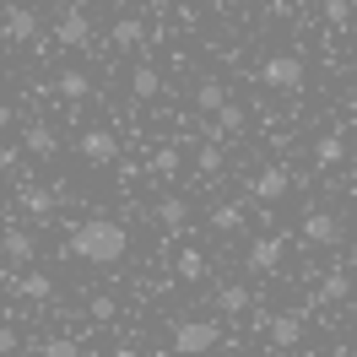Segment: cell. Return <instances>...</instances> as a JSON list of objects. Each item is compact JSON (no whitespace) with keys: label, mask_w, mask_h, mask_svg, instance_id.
<instances>
[{"label":"cell","mask_w":357,"mask_h":357,"mask_svg":"<svg viewBox=\"0 0 357 357\" xmlns=\"http://www.w3.org/2000/svg\"><path fill=\"white\" fill-rule=\"evenodd\" d=\"M125 249H130V233L114 217H87V222L70 227V238H66V255L82 260V266H119Z\"/></svg>","instance_id":"6da1fadb"},{"label":"cell","mask_w":357,"mask_h":357,"mask_svg":"<svg viewBox=\"0 0 357 357\" xmlns=\"http://www.w3.org/2000/svg\"><path fill=\"white\" fill-rule=\"evenodd\" d=\"M217 341H222L217 319H178L174 325V357H206Z\"/></svg>","instance_id":"7a4b0ae2"},{"label":"cell","mask_w":357,"mask_h":357,"mask_svg":"<svg viewBox=\"0 0 357 357\" xmlns=\"http://www.w3.org/2000/svg\"><path fill=\"white\" fill-rule=\"evenodd\" d=\"M303 54H292V49H282V54H271L266 66H260V82L266 87H276V92H298L303 87Z\"/></svg>","instance_id":"3957f363"},{"label":"cell","mask_w":357,"mask_h":357,"mask_svg":"<svg viewBox=\"0 0 357 357\" xmlns=\"http://www.w3.org/2000/svg\"><path fill=\"white\" fill-rule=\"evenodd\" d=\"M54 38H60V49H87L92 44V17L82 6H66V11L54 17Z\"/></svg>","instance_id":"277c9868"},{"label":"cell","mask_w":357,"mask_h":357,"mask_svg":"<svg viewBox=\"0 0 357 357\" xmlns=\"http://www.w3.org/2000/svg\"><path fill=\"white\" fill-rule=\"evenodd\" d=\"M282 260H287V238H282V233H260V238L249 244V271H255V276H271Z\"/></svg>","instance_id":"5b68a950"},{"label":"cell","mask_w":357,"mask_h":357,"mask_svg":"<svg viewBox=\"0 0 357 357\" xmlns=\"http://www.w3.org/2000/svg\"><path fill=\"white\" fill-rule=\"evenodd\" d=\"M0 33L11 44H33L38 38V11L33 6H0Z\"/></svg>","instance_id":"8992f818"},{"label":"cell","mask_w":357,"mask_h":357,"mask_svg":"<svg viewBox=\"0 0 357 357\" xmlns=\"http://www.w3.org/2000/svg\"><path fill=\"white\" fill-rule=\"evenodd\" d=\"M287 190H292V174H287V168H276V162H271V168H260V174L249 178V195H255V201H260V206L282 201Z\"/></svg>","instance_id":"52a82bcc"},{"label":"cell","mask_w":357,"mask_h":357,"mask_svg":"<svg viewBox=\"0 0 357 357\" xmlns=\"http://www.w3.org/2000/svg\"><path fill=\"white\" fill-rule=\"evenodd\" d=\"M303 331H309V319H303V309H287L271 319V347L276 352H287V347H298L303 341Z\"/></svg>","instance_id":"ba28073f"},{"label":"cell","mask_w":357,"mask_h":357,"mask_svg":"<svg viewBox=\"0 0 357 357\" xmlns=\"http://www.w3.org/2000/svg\"><path fill=\"white\" fill-rule=\"evenodd\" d=\"M76 152L87 157V162H114L119 157V141H114V130H82V141H76Z\"/></svg>","instance_id":"9c48e42d"},{"label":"cell","mask_w":357,"mask_h":357,"mask_svg":"<svg viewBox=\"0 0 357 357\" xmlns=\"http://www.w3.org/2000/svg\"><path fill=\"white\" fill-rule=\"evenodd\" d=\"M303 238H309V244H341V217H335V211H309V217H303Z\"/></svg>","instance_id":"30bf717a"},{"label":"cell","mask_w":357,"mask_h":357,"mask_svg":"<svg viewBox=\"0 0 357 357\" xmlns=\"http://www.w3.org/2000/svg\"><path fill=\"white\" fill-rule=\"evenodd\" d=\"M0 255H6L11 266H27V260L38 255V238H33L27 227H6V233H0Z\"/></svg>","instance_id":"8fae6325"},{"label":"cell","mask_w":357,"mask_h":357,"mask_svg":"<svg viewBox=\"0 0 357 357\" xmlns=\"http://www.w3.org/2000/svg\"><path fill=\"white\" fill-rule=\"evenodd\" d=\"M17 146H22L27 157H44V162H49V157L60 152V135L49 130V125H27V130H22V141H17Z\"/></svg>","instance_id":"7c38bea8"},{"label":"cell","mask_w":357,"mask_h":357,"mask_svg":"<svg viewBox=\"0 0 357 357\" xmlns=\"http://www.w3.org/2000/svg\"><path fill=\"white\" fill-rule=\"evenodd\" d=\"M11 292H17V298H38V303H44V298H54V282H49L44 271H17V276H11Z\"/></svg>","instance_id":"4fadbf2b"},{"label":"cell","mask_w":357,"mask_h":357,"mask_svg":"<svg viewBox=\"0 0 357 357\" xmlns=\"http://www.w3.org/2000/svg\"><path fill=\"white\" fill-rule=\"evenodd\" d=\"M157 222L168 227V233H184V227H190V201H184V195H162V201H157Z\"/></svg>","instance_id":"5bb4252c"},{"label":"cell","mask_w":357,"mask_h":357,"mask_svg":"<svg viewBox=\"0 0 357 357\" xmlns=\"http://www.w3.org/2000/svg\"><path fill=\"white\" fill-rule=\"evenodd\" d=\"M109 44L114 49H141L146 44V22H141V17H119V22L109 27Z\"/></svg>","instance_id":"9a60e30c"},{"label":"cell","mask_w":357,"mask_h":357,"mask_svg":"<svg viewBox=\"0 0 357 357\" xmlns=\"http://www.w3.org/2000/svg\"><path fill=\"white\" fill-rule=\"evenodd\" d=\"M195 109H201V114H222L227 109V87L217 82V76H206L201 87H195Z\"/></svg>","instance_id":"2e32d148"},{"label":"cell","mask_w":357,"mask_h":357,"mask_svg":"<svg viewBox=\"0 0 357 357\" xmlns=\"http://www.w3.org/2000/svg\"><path fill=\"white\" fill-rule=\"evenodd\" d=\"M130 92L141 98V103H152L157 92H162V76H157L152 66H135V70H130Z\"/></svg>","instance_id":"e0dca14e"},{"label":"cell","mask_w":357,"mask_h":357,"mask_svg":"<svg viewBox=\"0 0 357 357\" xmlns=\"http://www.w3.org/2000/svg\"><path fill=\"white\" fill-rule=\"evenodd\" d=\"M341 157H347V141H341V135H319V141H314V168H335Z\"/></svg>","instance_id":"ac0fdd59"},{"label":"cell","mask_w":357,"mask_h":357,"mask_svg":"<svg viewBox=\"0 0 357 357\" xmlns=\"http://www.w3.org/2000/svg\"><path fill=\"white\" fill-rule=\"evenodd\" d=\"M174 276H178V282H201V276H206V255H201V249H178Z\"/></svg>","instance_id":"d6986e66"},{"label":"cell","mask_w":357,"mask_h":357,"mask_svg":"<svg viewBox=\"0 0 357 357\" xmlns=\"http://www.w3.org/2000/svg\"><path fill=\"white\" fill-rule=\"evenodd\" d=\"M54 92H60V98H70V103H82V98L92 92L87 70H60V82H54Z\"/></svg>","instance_id":"ffe728a7"},{"label":"cell","mask_w":357,"mask_h":357,"mask_svg":"<svg viewBox=\"0 0 357 357\" xmlns=\"http://www.w3.org/2000/svg\"><path fill=\"white\" fill-rule=\"evenodd\" d=\"M347 292H352V276H347V271H331V276L319 282V292H314V298H319V303H341Z\"/></svg>","instance_id":"44dd1931"},{"label":"cell","mask_w":357,"mask_h":357,"mask_svg":"<svg viewBox=\"0 0 357 357\" xmlns=\"http://www.w3.org/2000/svg\"><path fill=\"white\" fill-rule=\"evenodd\" d=\"M217 309H222V314H244L249 309V287H238V282L217 287Z\"/></svg>","instance_id":"7402d4cb"},{"label":"cell","mask_w":357,"mask_h":357,"mask_svg":"<svg viewBox=\"0 0 357 357\" xmlns=\"http://www.w3.org/2000/svg\"><path fill=\"white\" fill-rule=\"evenodd\" d=\"M211 227H217V233H233V227H244V206H238V201L217 206V211H211Z\"/></svg>","instance_id":"603a6c76"},{"label":"cell","mask_w":357,"mask_h":357,"mask_svg":"<svg viewBox=\"0 0 357 357\" xmlns=\"http://www.w3.org/2000/svg\"><path fill=\"white\" fill-rule=\"evenodd\" d=\"M22 206L33 211V217H44V211H54V190H38V184H22Z\"/></svg>","instance_id":"cb8c5ba5"},{"label":"cell","mask_w":357,"mask_h":357,"mask_svg":"<svg viewBox=\"0 0 357 357\" xmlns=\"http://www.w3.org/2000/svg\"><path fill=\"white\" fill-rule=\"evenodd\" d=\"M195 174H222V146H201V157H195Z\"/></svg>","instance_id":"d4e9b609"},{"label":"cell","mask_w":357,"mask_h":357,"mask_svg":"<svg viewBox=\"0 0 357 357\" xmlns=\"http://www.w3.org/2000/svg\"><path fill=\"white\" fill-rule=\"evenodd\" d=\"M152 174H162V178H174V174H178V146H162V152L152 157Z\"/></svg>","instance_id":"484cf974"},{"label":"cell","mask_w":357,"mask_h":357,"mask_svg":"<svg viewBox=\"0 0 357 357\" xmlns=\"http://www.w3.org/2000/svg\"><path fill=\"white\" fill-rule=\"evenodd\" d=\"M352 0H325V17H331V22H352Z\"/></svg>","instance_id":"4316f807"},{"label":"cell","mask_w":357,"mask_h":357,"mask_svg":"<svg viewBox=\"0 0 357 357\" xmlns=\"http://www.w3.org/2000/svg\"><path fill=\"white\" fill-rule=\"evenodd\" d=\"M17 157H22L17 141H0V174H11V168H17Z\"/></svg>","instance_id":"83f0119b"},{"label":"cell","mask_w":357,"mask_h":357,"mask_svg":"<svg viewBox=\"0 0 357 357\" xmlns=\"http://www.w3.org/2000/svg\"><path fill=\"white\" fill-rule=\"evenodd\" d=\"M44 357H82L76 341H44Z\"/></svg>","instance_id":"f1b7e54d"},{"label":"cell","mask_w":357,"mask_h":357,"mask_svg":"<svg viewBox=\"0 0 357 357\" xmlns=\"http://www.w3.org/2000/svg\"><path fill=\"white\" fill-rule=\"evenodd\" d=\"M17 347H22V335L11 331V325H0V357H11Z\"/></svg>","instance_id":"f546056e"},{"label":"cell","mask_w":357,"mask_h":357,"mask_svg":"<svg viewBox=\"0 0 357 357\" xmlns=\"http://www.w3.org/2000/svg\"><path fill=\"white\" fill-rule=\"evenodd\" d=\"M87 314H92V319H114V298H92Z\"/></svg>","instance_id":"4dcf8cb0"},{"label":"cell","mask_w":357,"mask_h":357,"mask_svg":"<svg viewBox=\"0 0 357 357\" xmlns=\"http://www.w3.org/2000/svg\"><path fill=\"white\" fill-rule=\"evenodd\" d=\"M11 119H17V109H11V103H0V130H6Z\"/></svg>","instance_id":"1f68e13d"},{"label":"cell","mask_w":357,"mask_h":357,"mask_svg":"<svg viewBox=\"0 0 357 357\" xmlns=\"http://www.w3.org/2000/svg\"><path fill=\"white\" fill-rule=\"evenodd\" d=\"M325 357H357V347H335V352H325Z\"/></svg>","instance_id":"d6a6232c"},{"label":"cell","mask_w":357,"mask_h":357,"mask_svg":"<svg viewBox=\"0 0 357 357\" xmlns=\"http://www.w3.org/2000/svg\"><path fill=\"white\" fill-rule=\"evenodd\" d=\"M352 233H357V206H352Z\"/></svg>","instance_id":"836d02e7"}]
</instances>
